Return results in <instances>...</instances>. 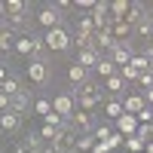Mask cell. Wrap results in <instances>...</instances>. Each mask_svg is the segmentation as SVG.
Wrapping results in <instances>:
<instances>
[{
    "label": "cell",
    "instance_id": "cell-1",
    "mask_svg": "<svg viewBox=\"0 0 153 153\" xmlns=\"http://www.w3.org/2000/svg\"><path fill=\"white\" fill-rule=\"evenodd\" d=\"M71 40H74V37L65 28H52V31H46V37H43L46 49H52V52H65V49L71 46Z\"/></svg>",
    "mask_w": 153,
    "mask_h": 153
},
{
    "label": "cell",
    "instance_id": "cell-2",
    "mask_svg": "<svg viewBox=\"0 0 153 153\" xmlns=\"http://www.w3.org/2000/svg\"><path fill=\"white\" fill-rule=\"evenodd\" d=\"M43 46H46V43L37 40L34 34H22L19 40H16V49H19V52H22V55H37V61H43V58H40V49H43Z\"/></svg>",
    "mask_w": 153,
    "mask_h": 153
},
{
    "label": "cell",
    "instance_id": "cell-3",
    "mask_svg": "<svg viewBox=\"0 0 153 153\" xmlns=\"http://www.w3.org/2000/svg\"><path fill=\"white\" fill-rule=\"evenodd\" d=\"M52 150L55 153H76V138L71 129H58L52 138Z\"/></svg>",
    "mask_w": 153,
    "mask_h": 153
},
{
    "label": "cell",
    "instance_id": "cell-4",
    "mask_svg": "<svg viewBox=\"0 0 153 153\" xmlns=\"http://www.w3.org/2000/svg\"><path fill=\"white\" fill-rule=\"evenodd\" d=\"M74 98L80 101V110H92V107L101 104V95L95 92V86H89V83H83L80 89H76V95H74Z\"/></svg>",
    "mask_w": 153,
    "mask_h": 153
},
{
    "label": "cell",
    "instance_id": "cell-5",
    "mask_svg": "<svg viewBox=\"0 0 153 153\" xmlns=\"http://www.w3.org/2000/svg\"><path fill=\"white\" fill-rule=\"evenodd\" d=\"M61 129H71V132L86 135L89 129H92V120H89V113H86V110H74V113H71V120H65V126H61Z\"/></svg>",
    "mask_w": 153,
    "mask_h": 153
},
{
    "label": "cell",
    "instance_id": "cell-6",
    "mask_svg": "<svg viewBox=\"0 0 153 153\" xmlns=\"http://www.w3.org/2000/svg\"><path fill=\"white\" fill-rule=\"evenodd\" d=\"M52 110L58 113V117L71 120V113L76 110V98H74V95H55V101H52Z\"/></svg>",
    "mask_w": 153,
    "mask_h": 153
},
{
    "label": "cell",
    "instance_id": "cell-7",
    "mask_svg": "<svg viewBox=\"0 0 153 153\" xmlns=\"http://www.w3.org/2000/svg\"><path fill=\"white\" fill-rule=\"evenodd\" d=\"M132 49L129 46H126V43H117V46H113L110 49V61H113V65H120V68H126V65H132Z\"/></svg>",
    "mask_w": 153,
    "mask_h": 153
},
{
    "label": "cell",
    "instance_id": "cell-8",
    "mask_svg": "<svg viewBox=\"0 0 153 153\" xmlns=\"http://www.w3.org/2000/svg\"><path fill=\"white\" fill-rule=\"evenodd\" d=\"M37 22H40L43 28H49V31H52V28H61V25H58V22H61V12L49 6V9H43V12H37Z\"/></svg>",
    "mask_w": 153,
    "mask_h": 153
},
{
    "label": "cell",
    "instance_id": "cell-9",
    "mask_svg": "<svg viewBox=\"0 0 153 153\" xmlns=\"http://www.w3.org/2000/svg\"><path fill=\"white\" fill-rule=\"evenodd\" d=\"M28 107H31V98H28V92H25V89H22L19 95L9 98V110L19 113V117H25V113H28Z\"/></svg>",
    "mask_w": 153,
    "mask_h": 153
},
{
    "label": "cell",
    "instance_id": "cell-10",
    "mask_svg": "<svg viewBox=\"0 0 153 153\" xmlns=\"http://www.w3.org/2000/svg\"><path fill=\"white\" fill-rule=\"evenodd\" d=\"M6 19L12 25L25 22V3H22V0H6Z\"/></svg>",
    "mask_w": 153,
    "mask_h": 153
},
{
    "label": "cell",
    "instance_id": "cell-11",
    "mask_svg": "<svg viewBox=\"0 0 153 153\" xmlns=\"http://www.w3.org/2000/svg\"><path fill=\"white\" fill-rule=\"evenodd\" d=\"M28 76H31V83H34V86H43V83H46V65L34 58L31 65H28Z\"/></svg>",
    "mask_w": 153,
    "mask_h": 153
},
{
    "label": "cell",
    "instance_id": "cell-12",
    "mask_svg": "<svg viewBox=\"0 0 153 153\" xmlns=\"http://www.w3.org/2000/svg\"><path fill=\"white\" fill-rule=\"evenodd\" d=\"M117 129H120V135H135L138 132V117H132V113H123V117L117 120Z\"/></svg>",
    "mask_w": 153,
    "mask_h": 153
},
{
    "label": "cell",
    "instance_id": "cell-13",
    "mask_svg": "<svg viewBox=\"0 0 153 153\" xmlns=\"http://www.w3.org/2000/svg\"><path fill=\"white\" fill-rule=\"evenodd\" d=\"M0 129L9 132V135L19 132V129H22V117H19V113H12V110H9V113H0Z\"/></svg>",
    "mask_w": 153,
    "mask_h": 153
},
{
    "label": "cell",
    "instance_id": "cell-14",
    "mask_svg": "<svg viewBox=\"0 0 153 153\" xmlns=\"http://www.w3.org/2000/svg\"><path fill=\"white\" fill-rule=\"evenodd\" d=\"M123 110H126V113H132V117H138L141 110H147V104H144V98H141V95H129V98L123 101Z\"/></svg>",
    "mask_w": 153,
    "mask_h": 153
},
{
    "label": "cell",
    "instance_id": "cell-15",
    "mask_svg": "<svg viewBox=\"0 0 153 153\" xmlns=\"http://www.w3.org/2000/svg\"><path fill=\"white\" fill-rule=\"evenodd\" d=\"M98 61H101V55L95 52V49H83V52L76 55V65H80V68H86V71H89V68H95Z\"/></svg>",
    "mask_w": 153,
    "mask_h": 153
},
{
    "label": "cell",
    "instance_id": "cell-16",
    "mask_svg": "<svg viewBox=\"0 0 153 153\" xmlns=\"http://www.w3.org/2000/svg\"><path fill=\"white\" fill-rule=\"evenodd\" d=\"M129 28H132V25L126 22V19H110V31H113V37H117V43L129 37Z\"/></svg>",
    "mask_w": 153,
    "mask_h": 153
},
{
    "label": "cell",
    "instance_id": "cell-17",
    "mask_svg": "<svg viewBox=\"0 0 153 153\" xmlns=\"http://www.w3.org/2000/svg\"><path fill=\"white\" fill-rule=\"evenodd\" d=\"M129 9H132L129 0H113V3H110V19H126Z\"/></svg>",
    "mask_w": 153,
    "mask_h": 153
},
{
    "label": "cell",
    "instance_id": "cell-18",
    "mask_svg": "<svg viewBox=\"0 0 153 153\" xmlns=\"http://www.w3.org/2000/svg\"><path fill=\"white\" fill-rule=\"evenodd\" d=\"M138 34L141 37H153V12H144L141 22H138Z\"/></svg>",
    "mask_w": 153,
    "mask_h": 153
},
{
    "label": "cell",
    "instance_id": "cell-19",
    "mask_svg": "<svg viewBox=\"0 0 153 153\" xmlns=\"http://www.w3.org/2000/svg\"><path fill=\"white\" fill-rule=\"evenodd\" d=\"M95 71H98L101 76H107V80H110V76L117 74V65H113L110 58H104V55H101V61H98V65H95Z\"/></svg>",
    "mask_w": 153,
    "mask_h": 153
},
{
    "label": "cell",
    "instance_id": "cell-20",
    "mask_svg": "<svg viewBox=\"0 0 153 153\" xmlns=\"http://www.w3.org/2000/svg\"><path fill=\"white\" fill-rule=\"evenodd\" d=\"M68 76H71V83H86V68H80V65H76V61H74V65L68 68Z\"/></svg>",
    "mask_w": 153,
    "mask_h": 153
},
{
    "label": "cell",
    "instance_id": "cell-21",
    "mask_svg": "<svg viewBox=\"0 0 153 153\" xmlns=\"http://www.w3.org/2000/svg\"><path fill=\"white\" fill-rule=\"evenodd\" d=\"M0 92H3V95H9V98H12V95H19V92H22V86H19L16 80H12V76H6V80L0 83Z\"/></svg>",
    "mask_w": 153,
    "mask_h": 153
},
{
    "label": "cell",
    "instance_id": "cell-22",
    "mask_svg": "<svg viewBox=\"0 0 153 153\" xmlns=\"http://www.w3.org/2000/svg\"><path fill=\"white\" fill-rule=\"evenodd\" d=\"M76 34H89V37H95V22H92V16H83V19H80V25H76Z\"/></svg>",
    "mask_w": 153,
    "mask_h": 153
},
{
    "label": "cell",
    "instance_id": "cell-23",
    "mask_svg": "<svg viewBox=\"0 0 153 153\" xmlns=\"http://www.w3.org/2000/svg\"><path fill=\"white\" fill-rule=\"evenodd\" d=\"M104 89H107L110 95H117V92H123V89H126V80H123L120 74H113L110 80H107V86H104Z\"/></svg>",
    "mask_w": 153,
    "mask_h": 153
},
{
    "label": "cell",
    "instance_id": "cell-24",
    "mask_svg": "<svg viewBox=\"0 0 153 153\" xmlns=\"http://www.w3.org/2000/svg\"><path fill=\"white\" fill-rule=\"evenodd\" d=\"M104 113H107L110 120H120L126 110H123V104H120V101H107V104H104Z\"/></svg>",
    "mask_w": 153,
    "mask_h": 153
},
{
    "label": "cell",
    "instance_id": "cell-25",
    "mask_svg": "<svg viewBox=\"0 0 153 153\" xmlns=\"http://www.w3.org/2000/svg\"><path fill=\"white\" fill-rule=\"evenodd\" d=\"M138 74H141V71H138L135 65H126V68H120V76H123L126 83H138Z\"/></svg>",
    "mask_w": 153,
    "mask_h": 153
},
{
    "label": "cell",
    "instance_id": "cell-26",
    "mask_svg": "<svg viewBox=\"0 0 153 153\" xmlns=\"http://www.w3.org/2000/svg\"><path fill=\"white\" fill-rule=\"evenodd\" d=\"M12 37H16L12 28H0V52H6V49L12 46Z\"/></svg>",
    "mask_w": 153,
    "mask_h": 153
},
{
    "label": "cell",
    "instance_id": "cell-27",
    "mask_svg": "<svg viewBox=\"0 0 153 153\" xmlns=\"http://www.w3.org/2000/svg\"><path fill=\"white\" fill-rule=\"evenodd\" d=\"M34 113H40V117L52 113V101H46V98H37V101H34Z\"/></svg>",
    "mask_w": 153,
    "mask_h": 153
},
{
    "label": "cell",
    "instance_id": "cell-28",
    "mask_svg": "<svg viewBox=\"0 0 153 153\" xmlns=\"http://www.w3.org/2000/svg\"><path fill=\"white\" fill-rule=\"evenodd\" d=\"M126 150H129V153H141V150H144V141H141V138H138V135L126 138Z\"/></svg>",
    "mask_w": 153,
    "mask_h": 153
},
{
    "label": "cell",
    "instance_id": "cell-29",
    "mask_svg": "<svg viewBox=\"0 0 153 153\" xmlns=\"http://www.w3.org/2000/svg\"><path fill=\"white\" fill-rule=\"evenodd\" d=\"M95 147V135H80L76 138V150H92Z\"/></svg>",
    "mask_w": 153,
    "mask_h": 153
},
{
    "label": "cell",
    "instance_id": "cell-30",
    "mask_svg": "<svg viewBox=\"0 0 153 153\" xmlns=\"http://www.w3.org/2000/svg\"><path fill=\"white\" fill-rule=\"evenodd\" d=\"M74 43L80 46V52H83V49H95V46H92V37H89V34H76V37H74Z\"/></svg>",
    "mask_w": 153,
    "mask_h": 153
},
{
    "label": "cell",
    "instance_id": "cell-31",
    "mask_svg": "<svg viewBox=\"0 0 153 153\" xmlns=\"http://www.w3.org/2000/svg\"><path fill=\"white\" fill-rule=\"evenodd\" d=\"M43 120H46V126H52V129H61V126H65V117H58L55 110H52V113H46Z\"/></svg>",
    "mask_w": 153,
    "mask_h": 153
},
{
    "label": "cell",
    "instance_id": "cell-32",
    "mask_svg": "<svg viewBox=\"0 0 153 153\" xmlns=\"http://www.w3.org/2000/svg\"><path fill=\"white\" fill-rule=\"evenodd\" d=\"M132 65L141 71V74H144V71H153V61H147L144 55H135V58H132Z\"/></svg>",
    "mask_w": 153,
    "mask_h": 153
},
{
    "label": "cell",
    "instance_id": "cell-33",
    "mask_svg": "<svg viewBox=\"0 0 153 153\" xmlns=\"http://www.w3.org/2000/svg\"><path fill=\"white\" fill-rule=\"evenodd\" d=\"M141 141L147 144V141H153V126H138V132H135Z\"/></svg>",
    "mask_w": 153,
    "mask_h": 153
},
{
    "label": "cell",
    "instance_id": "cell-34",
    "mask_svg": "<svg viewBox=\"0 0 153 153\" xmlns=\"http://www.w3.org/2000/svg\"><path fill=\"white\" fill-rule=\"evenodd\" d=\"M138 83H141L144 89H153V71H144V74H138Z\"/></svg>",
    "mask_w": 153,
    "mask_h": 153
},
{
    "label": "cell",
    "instance_id": "cell-35",
    "mask_svg": "<svg viewBox=\"0 0 153 153\" xmlns=\"http://www.w3.org/2000/svg\"><path fill=\"white\" fill-rule=\"evenodd\" d=\"M110 135H113V132L107 129V126H98V129H95V141H107Z\"/></svg>",
    "mask_w": 153,
    "mask_h": 153
},
{
    "label": "cell",
    "instance_id": "cell-36",
    "mask_svg": "<svg viewBox=\"0 0 153 153\" xmlns=\"http://www.w3.org/2000/svg\"><path fill=\"white\" fill-rule=\"evenodd\" d=\"M25 144H28L34 153H40V150H43V147H40V138H37V135H28V138H25Z\"/></svg>",
    "mask_w": 153,
    "mask_h": 153
},
{
    "label": "cell",
    "instance_id": "cell-37",
    "mask_svg": "<svg viewBox=\"0 0 153 153\" xmlns=\"http://www.w3.org/2000/svg\"><path fill=\"white\" fill-rule=\"evenodd\" d=\"M120 144H123V138H120V135H117V132H113V135H110V138H107V147H110V150H117V147H120Z\"/></svg>",
    "mask_w": 153,
    "mask_h": 153
},
{
    "label": "cell",
    "instance_id": "cell-38",
    "mask_svg": "<svg viewBox=\"0 0 153 153\" xmlns=\"http://www.w3.org/2000/svg\"><path fill=\"white\" fill-rule=\"evenodd\" d=\"M55 132H58V129H52V126H43L40 138H46V141H52V138H55Z\"/></svg>",
    "mask_w": 153,
    "mask_h": 153
},
{
    "label": "cell",
    "instance_id": "cell-39",
    "mask_svg": "<svg viewBox=\"0 0 153 153\" xmlns=\"http://www.w3.org/2000/svg\"><path fill=\"white\" fill-rule=\"evenodd\" d=\"M92 153H110V147H107V141H95V147H92Z\"/></svg>",
    "mask_w": 153,
    "mask_h": 153
},
{
    "label": "cell",
    "instance_id": "cell-40",
    "mask_svg": "<svg viewBox=\"0 0 153 153\" xmlns=\"http://www.w3.org/2000/svg\"><path fill=\"white\" fill-rule=\"evenodd\" d=\"M0 113H9V95L0 92Z\"/></svg>",
    "mask_w": 153,
    "mask_h": 153
},
{
    "label": "cell",
    "instance_id": "cell-41",
    "mask_svg": "<svg viewBox=\"0 0 153 153\" xmlns=\"http://www.w3.org/2000/svg\"><path fill=\"white\" fill-rule=\"evenodd\" d=\"M76 6L80 9H95V0H76Z\"/></svg>",
    "mask_w": 153,
    "mask_h": 153
},
{
    "label": "cell",
    "instance_id": "cell-42",
    "mask_svg": "<svg viewBox=\"0 0 153 153\" xmlns=\"http://www.w3.org/2000/svg\"><path fill=\"white\" fill-rule=\"evenodd\" d=\"M147 101H150V107H153V89H147Z\"/></svg>",
    "mask_w": 153,
    "mask_h": 153
},
{
    "label": "cell",
    "instance_id": "cell-43",
    "mask_svg": "<svg viewBox=\"0 0 153 153\" xmlns=\"http://www.w3.org/2000/svg\"><path fill=\"white\" fill-rule=\"evenodd\" d=\"M3 80H6V74H3V68H0V83H3Z\"/></svg>",
    "mask_w": 153,
    "mask_h": 153
},
{
    "label": "cell",
    "instance_id": "cell-44",
    "mask_svg": "<svg viewBox=\"0 0 153 153\" xmlns=\"http://www.w3.org/2000/svg\"><path fill=\"white\" fill-rule=\"evenodd\" d=\"M49 153H55V150H52V147H49Z\"/></svg>",
    "mask_w": 153,
    "mask_h": 153
},
{
    "label": "cell",
    "instance_id": "cell-45",
    "mask_svg": "<svg viewBox=\"0 0 153 153\" xmlns=\"http://www.w3.org/2000/svg\"><path fill=\"white\" fill-rule=\"evenodd\" d=\"M150 40H153V37H150Z\"/></svg>",
    "mask_w": 153,
    "mask_h": 153
},
{
    "label": "cell",
    "instance_id": "cell-46",
    "mask_svg": "<svg viewBox=\"0 0 153 153\" xmlns=\"http://www.w3.org/2000/svg\"><path fill=\"white\" fill-rule=\"evenodd\" d=\"M150 126H153V123H150Z\"/></svg>",
    "mask_w": 153,
    "mask_h": 153
}]
</instances>
